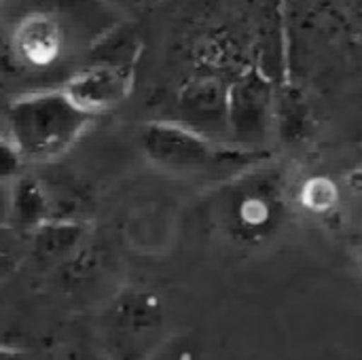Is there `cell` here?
<instances>
[{
    "label": "cell",
    "instance_id": "cell-5",
    "mask_svg": "<svg viewBox=\"0 0 362 360\" xmlns=\"http://www.w3.org/2000/svg\"><path fill=\"white\" fill-rule=\"evenodd\" d=\"M276 123L278 95L272 76L257 66L238 74L229 85V142L246 149H265V142L274 134Z\"/></svg>",
    "mask_w": 362,
    "mask_h": 360
},
{
    "label": "cell",
    "instance_id": "cell-8",
    "mask_svg": "<svg viewBox=\"0 0 362 360\" xmlns=\"http://www.w3.org/2000/svg\"><path fill=\"white\" fill-rule=\"evenodd\" d=\"M25 157L21 155L19 146L13 142V138L4 132L0 134V182L13 185L17 178H21Z\"/></svg>",
    "mask_w": 362,
    "mask_h": 360
},
{
    "label": "cell",
    "instance_id": "cell-3",
    "mask_svg": "<svg viewBox=\"0 0 362 360\" xmlns=\"http://www.w3.org/2000/svg\"><path fill=\"white\" fill-rule=\"evenodd\" d=\"M212 197L225 229L242 242H257L282 223L291 189L284 170L267 159L223 180Z\"/></svg>",
    "mask_w": 362,
    "mask_h": 360
},
{
    "label": "cell",
    "instance_id": "cell-12",
    "mask_svg": "<svg viewBox=\"0 0 362 360\" xmlns=\"http://www.w3.org/2000/svg\"><path fill=\"white\" fill-rule=\"evenodd\" d=\"M11 4V0H0V8H4V6H8Z\"/></svg>",
    "mask_w": 362,
    "mask_h": 360
},
{
    "label": "cell",
    "instance_id": "cell-9",
    "mask_svg": "<svg viewBox=\"0 0 362 360\" xmlns=\"http://www.w3.org/2000/svg\"><path fill=\"white\" fill-rule=\"evenodd\" d=\"M110 4H115L119 11H123V13H134V11H138L140 6H144V2L146 0H108Z\"/></svg>",
    "mask_w": 362,
    "mask_h": 360
},
{
    "label": "cell",
    "instance_id": "cell-2",
    "mask_svg": "<svg viewBox=\"0 0 362 360\" xmlns=\"http://www.w3.org/2000/svg\"><path fill=\"white\" fill-rule=\"evenodd\" d=\"M93 119L62 87H45L17 98L8 106L6 134L25 161L47 163L70 151Z\"/></svg>",
    "mask_w": 362,
    "mask_h": 360
},
{
    "label": "cell",
    "instance_id": "cell-7",
    "mask_svg": "<svg viewBox=\"0 0 362 360\" xmlns=\"http://www.w3.org/2000/svg\"><path fill=\"white\" fill-rule=\"evenodd\" d=\"M301 197H303V204L310 206L312 210H329L337 202L339 193H337V187L329 178L314 176L305 180L301 189Z\"/></svg>",
    "mask_w": 362,
    "mask_h": 360
},
{
    "label": "cell",
    "instance_id": "cell-6",
    "mask_svg": "<svg viewBox=\"0 0 362 360\" xmlns=\"http://www.w3.org/2000/svg\"><path fill=\"white\" fill-rule=\"evenodd\" d=\"M231 81L214 74H195L178 89L174 121L202 132L210 138L229 142L227 106Z\"/></svg>",
    "mask_w": 362,
    "mask_h": 360
},
{
    "label": "cell",
    "instance_id": "cell-10",
    "mask_svg": "<svg viewBox=\"0 0 362 360\" xmlns=\"http://www.w3.org/2000/svg\"><path fill=\"white\" fill-rule=\"evenodd\" d=\"M11 187H13V185H2V182H0V219H2L4 212L11 208Z\"/></svg>",
    "mask_w": 362,
    "mask_h": 360
},
{
    "label": "cell",
    "instance_id": "cell-11",
    "mask_svg": "<svg viewBox=\"0 0 362 360\" xmlns=\"http://www.w3.org/2000/svg\"><path fill=\"white\" fill-rule=\"evenodd\" d=\"M4 132H6V112L4 115L0 112V134H4Z\"/></svg>",
    "mask_w": 362,
    "mask_h": 360
},
{
    "label": "cell",
    "instance_id": "cell-1",
    "mask_svg": "<svg viewBox=\"0 0 362 360\" xmlns=\"http://www.w3.org/2000/svg\"><path fill=\"white\" fill-rule=\"evenodd\" d=\"M140 146L157 168L193 178L227 180L272 159L265 149H246L216 140L178 121L146 123L140 132Z\"/></svg>",
    "mask_w": 362,
    "mask_h": 360
},
{
    "label": "cell",
    "instance_id": "cell-4",
    "mask_svg": "<svg viewBox=\"0 0 362 360\" xmlns=\"http://www.w3.org/2000/svg\"><path fill=\"white\" fill-rule=\"evenodd\" d=\"M138 57V34L129 23L121 21L89 49L78 68L59 87L91 117L104 115L129 95Z\"/></svg>",
    "mask_w": 362,
    "mask_h": 360
}]
</instances>
